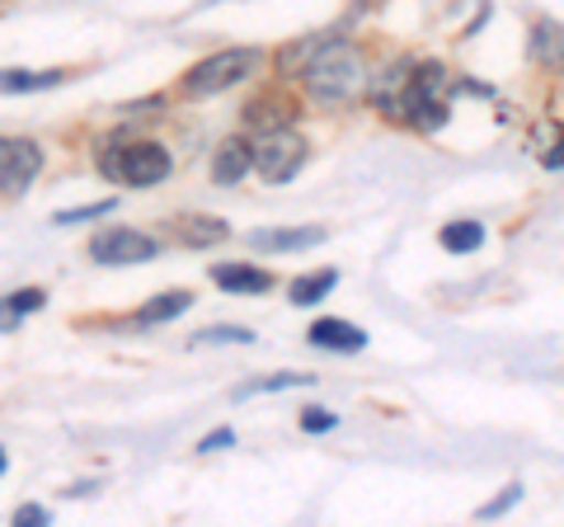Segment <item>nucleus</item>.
Wrapping results in <instances>:
<instances>
[{
	"label": "nucleus",
	"mask_w": 564,
	"mask_h": 527,
	"mask_svg": "<svg viewBox=\"0 0 564 527\" xmlns=\"http://www.w3.org/2000/svg\"><path fill=\"white\" fill-rule=\"evenodd\" d=\"M306 76V90L315 104H325V109H339V104L358 99L362 85H367V72H362V52L334 39V43H321L311 52V62L302 66Z\"/></svg>",
	"instance_id": "nucleus-1"
},
{
	"label": "nucleus",
	"mask_w": 564,
	"mask_h": 527,
	"mask_svg": "<svg viewBox=\"0 0 564 527\" xmlns=\"http://www.w3.org/2000/svg\"><path fill=\"white\" fill-rule=\"evenodd\" d=\"M259 62H263V52H259V47H231V52H217V57L198 62V66H193V72L184 76V95H193V99H203V95H221V90H231V85L250 80V76L259 72Z\"/></svg>",
	"instance_id": "nucleus-2"
},
{
	"label": "nucleus",
	"mask_w": 564,
	"mask_h": 527,
	"mask_svg": "<svg viewBox=\"0 0 564 527\" xmlns=\"http://www.w3.org/2000/svg\"><path fill=\"white\" fill-rule=\"evenodd\" d=\"M104 174L132 189H151L170 174V151L155 142H132V147H109L104 151Z\"/></svg>",
	"instance_id": "nucleus-3"
},
{
	"label": "nucleus",
	"mask_w": 564,
	"mask_h": 527,
	"mask_svg": "<svg viewBox=\"0 0 564 527\" xmlns=\"http://www.w3.org/2000/svg\"><path fill=\"white\" fill-rule=\"evenodd\" d=\"M302 165H306V142H302V137H296L292 128L259 132V142H254V170H259L269 184H288Z\"/></svg>",
	"instance_id": "nucleus-4"
},
{
	"label": "nucleus",
	"mask_w": 564,
	"mask_h": 527,
	"mask_svg": "<svg viewBox=\"0 0 564 527\" xmlns=\"http://www.w3.org/2000/svg\"><path fill=\"white\" fill-rule=\"evenodd\" d=\"M39 170H43V151L33 142H20V137L0 142V184H6V198H20L39 180Z\"/></svg>",
	"instance_id": "nucleus-5"
},
{
	"label": "nucleus",
	"mask_w": 564,
	"mask_h": 527,
	"mask_svg": "<svg viewBox=\"0 0 564 527\" xmlns=\"http://www.w3.org/2000/svg\"><path fill=\"white\" fill-rule=\"evenodd\" d=\"M155 245L151 236H141V232H128V226H113V232H104L90 240V259L95 264H147L155 259Z\"/></svg>",
	"instance_id": "nucleus-6"
},
{
	"label": "nucleus",
	"mask_w": 564,
	"mask_h": 527,
	"mask_svg": "<svg viewBox=\"0 0 564 527\" xmlns=\"http://www.w3.org/2000/svg\"><path fill=\"white\" fill-rule=\"evenodd\" d=\"M250 170H254V142H240V137H226V142L217 147V155H212V180H217L221 189L240 184Z\"/></svg>",
	"instance_id": "nucleus-7"
},
{
	"label": "nucleus",
	"mask_w": 564,
	"mask_h": 527,
	"mask_svg": "<svg viewBox=\"0 0 564 527\" xmlns=\"http://www.w3.org/2000/svg\"><path fill=\"white\" fill-rule=\"evenodd\" d=\"M306 335H311L315 348H334V354H352V348H362V344H367L362 330H358V325H348V321H315Z\"/></svg>",
	"instance_id": "nucleus-8"
},
{
	"label": "nucleus",
	"mask_w": 564,
	"mask_h": 527,
	"mask_svg": "<svg viewBox=\"0 0 564 527\" xmlns=\"http://www.w3.org/2000/svg\"><path fill=\"white\" fill-rule=\"evenodd\" d=\"M325 232L321 226H302V232H254L250 245L254 250H311V245H321Z\"/></svg>",
	"instance_id": "nucleus-9"
},
{
	"label": "nucleus",
	"mask_w": 564,
	"mask_h": 527,
	"mask_svg": "<svg viewBox=\"0 0 564 527\" xmlns=\"http://www.w3.org/2000/svg\"><path fill=\"white\" fill-rule=\"evenodd\" d=\"M212 278H217V288H226V292H269L273 288V273L245 269V264H221Z\"/></svg>",
	"instance_id": "nucleus-10"
},
{
	"label": "nucleus",
	"mask_w": 564,
	"mask_h": 527,
	"mask_svg": "<svg viewBox=\"0 0 564 527\" xmlns=\"http://www.w3.org/2000/svg\"><path fill=\"white\" fill-rule=\"evenodd\" d=\"M532 57L545 62L551 72H564V24H536V33H532Z\"/></svg>",
	"instance_id": "nucleus-11"
},
{
	"label": "nucleus",
	"mask_w": 564,
	"mask_h": 527,
	"mask_svg": "<svg viewBox=\"0 0 564 527\" xmlns=\"http://www.w3.org/2000/svg\"><path fill=\"white\" fill-rule=\"evenodd\" d=\"M188 306H193V297H188V292H161L155 302L141 306L137 325H161V321H170V315H180V311H188Z\"/></svg>",
	"instance_id": "nucleus-12"
},
{
	"label": "nucleus",
	"mask_w": 564,
	"mask_h": 527,
	"mask_svg": "<svg viewBox=\"0 0 564 527\" xmlns=\"http://www.w3.org/2000/svg\"><path fill=\"white\" fill-rule=\"evenodd\" d=\"M180 236L188 245H217V240L231 236V226H226L221 217H184L180 222Z\"/></svg>",
	"instance_id": "nucleus-13"
},
{
	"label": "nucleus",
	"mask_w": 564,
	"mask_h": 527,
	"mask_svg": "<svg viewBox=\"0 0 564 527\" xmlns=\"http://www.w3.org/2000/svg\"><path fill=\"white\" fill-rule=\"evenodd\" d=\"M480 240H485L480 222H447V226H443V250H452V255L480 250Z\"/></svg>",
	"instance_id": "nucleus-14"
},
{
	"label": "nucleus",
	"mask_w": 564,
	"mask_h": 527,
	"mask_svg": "<svg viewBox=\"0 0 564 527\" xmlns=\"http://www.w3.org/2000/svg\"><path fill=\"white\" fill-rule=\"evenodd\" d=\"M334 283H339V278H334L329 269H321V273H306V278H296V283H292L288 292H292V302H296V306H315V302H321V297H325Z\"/></svg>",
	"instance_id": "nucleus-15"
},
{
	"label": "nucleus",
	"mask_w": 564,
	"mask_h": 527,
	"mask_svg": "<svg viewBox=\"0 0 564 527\" xmlns=\"http://www.w3.org/2000/svg\"><path fill=\"white\" fill-rule=\"evenodd\" d=\"M43 306V292L39 288H20L6 297V330H14V311H39Z\"/></svg>",
	"instance_id": "nucleus-16"
},
{
	"label": "nucleus",
	"mask_w": 564,
	"mask_h": 527,
	"mask_svg": "<svg viewBox=\"0 0 564 527\" xmlns=\"http://www.w3.org/2000/svg\"><path fill=\"white\" fill-rule=\"evenodd\" d=\"M113 213V198H104V203H85V207H70V213H57L52 222L57 226H76V222H95V217H109Z\"/></svg>",
	"instance_id": "nucleus-17"
},
{
	"label": "nucleus",
	"mask_w": 564,
	"mask_h": 527,
	"mask_svg": "<svg viewBox=\"0 0 564 527\" xmlns=\"http://www.w3.org/2000/svg\"><path fill=\"white\" fill-rule=\"evenodd\" d=\"M62 72H43V76H29V72H6V90H43V85H57Z\"/></svg>",
	"instance_id": "nucleus-18"
},
{
	"label": "nucleus",
	"mask_w": 564,
	"mask_h": 527,
	"mask_svg": "<svg viewBox=\"0 0 564 527\" xmlns=\"http://www.w3.org/2000/svg\"><path fill=\"white\" fill-rule=\"evenodd\" d=\"M198 344H254V335L240 325H217V330H203Z\"/></svg>",
	"instance_id": "nucleus-19"
},
{
	"label": "nucleus",
	"mask_w": 564,
	"mask_h": 527,
	"mask_svg": "<svg viewBox=\"0 0 564 527\" xmlns=\"http://www.w3.org/2000/svg\"><path fill=\"white\" fill-rule=\"evenodd\" d=\"M288 386H311V377H306V373H282V377H269V381L245 386L240 396H254V391H288Z\"/></svg>",
	"instance_id": "nucleus-20"
},
{
	"label": "nucleus",
	"mask_w": 564,
	"mask_h": 527,
	"mask_svg": "<svg viewBox=\"0 0 564 527\" xmlns=\"http://www.w3.org/2000/svg\"><path fill=\"white\" fill-rule=\"evenodd\" d=\"M518 499H522V490H518V485H508L499 499H489V504L480 508V518H499V514H508V508H513Z\"/></svg>",
	"instance_id": "nucleus-21"
},
{
	"label": "nucleus",
	"mask_w": 564,
	"mask_h": 527,
	"mask_svg": "<svg viewBox=\"0 0 564 527\" xmlns=\"http://www.w3.org/2000/svg\"><path fill=\"white\" fill-rule=\"evenodd\" d=\"M302 429H306V433H325V429H334V415H325V410H306V415H302Z\"/></svg>",
	"instance_id": "nucleus-22"
},
{
	"label": "nucleus",
	"mask_w": 564,
	"mask_h": 527,
	"mask_svg": "<svg viewBox=\"0 0 564 527\" xmlns=\"http://www.w3.org/2000/svg\"><path fill=\"white\" fill-rule=\"evenodd\" d=\"M231 443H236V433H231V429H217V433H207L198 448H203V452H221V448H231Z\"/></svg>",
	"instance_id": "nucleus-23"
},
{
	"label": "nucleus",
	"mask_w": 564,
	"mask_h": 527,
	"mask_svg": "<svg viewBox=\"0 0 564 527\" xmlns=\"http://www.w3.org/2000/svg\"><path fill=\"white\" fill-rule=\"evenodd\" d=\"M14 523H24V527H43L47 523V514L39 504H24V508H14Z\"/></svg>",
	"instance_id": "nucleus-24"
},
{
	"label": "nucleus",
	"mask_w": 564,
	"mask_h": 527,
	"mask_svg": "<svg viewBox=\"0 0 564 527\" xmlns=\"http://www.w3.org/2000/svg\"><path fill=\"white\" fill-rule=\"evenodd\" d=\"M545 165H551V170L564 165V137H560V147H555V151H545Z\"/></svg>",
	"instance_id": "nucleus-25"
}]
</instances>
